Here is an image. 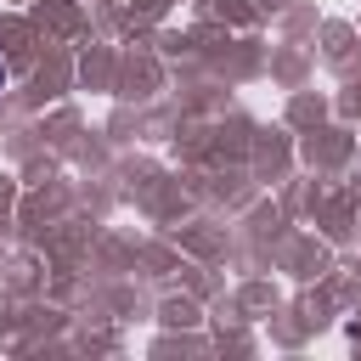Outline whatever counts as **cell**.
<instances>
[{
	"label": "cell",
	"mask_w": 361,
	"mask_h": 361,
	"mask_svg": "<svg viewBox=\"0 0 361 361\" xmlns=\"http://www.w3.org/2000/svg\"><path fill=\"white\" fill-rule=\"evenodd\" d=\"M0 85H6V62H0Z\"/></svg>",
	"instance_id": "cell-1"
}]
</instances>
